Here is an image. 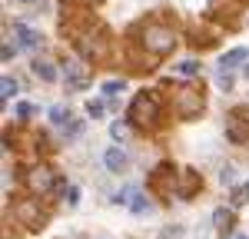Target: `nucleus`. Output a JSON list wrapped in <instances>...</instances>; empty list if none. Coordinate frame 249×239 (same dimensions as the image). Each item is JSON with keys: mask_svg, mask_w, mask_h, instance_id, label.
<instances>
[{"mask_svg": "<svg viewBox=\"0 0 249 239\" xmlns=\"http://www.w3.org/2000/svg\"><path fill=\"white\" fill-rule=\"evenodd\" d=\"M199 189H203V176L196 170H183L179 173V199H193Z\"/></svg>", "mask_w": 249, "mask_h": 239, "instance_id": "obj_11", "label": "nucleus"}, {"mask_svg": "<svg viewBox=\"0 0 249 239\" xmlns=\"http://www.w3.org/2000/svg\"><path fill=\"white\" fill-rule=\"evenodd\" d=\"M246 199H249V186H239V189L232 193V209H236V206H243Z\"/></svg>", "mask_w": 249, "mask_h": 239, "instance_id": "obj_24", "label": "nucleus"}, {"mask_svg": "<svg viewBox=\"0 0 249 239\" xmlns=\"http://www.w3.org/2000/svg\"><path fill=\"white\" fill-rule=\"evenodd\" d=\"M173 110H176V117H179V120L203 117V110H206V93H203L199 86H183V90H176Z\"/></svg>", "mask_w": 249, "mask_h": 239, "instance_id": "obj_5", "label": "nucleus"}, {"mask_svg": "<svg viewBox=\"0 0 249 239\" xmlns=\"http://www.w3.org/2000/svg\"><path fill=\"white\" fill-rule=\"evenodd\" d=\"M199 73V63L196 60H183V63H176V77H196Z\"/></svg>", "mask_w": 249, "mask_h": 239, "instance_id": "obj_17", "label": "nucleus"}, {"mask_svg": "<svg viewBox=\"0 0 249 239\" xmlns=\"http://www.w3.org/2000/svg\"><path fill=\"white\" fill-rule=\"evenodd\" d=\"M80 199V189L77 186H67V203H70V206H73V203H77Z\"/></svg>", "mask_w": 249, "mask_h": 239, "instance_id": "obj_26", "label": "nucleus"}, {"mask_svg": "<svg viewBox=\"0 0 249 239\" xmlns=\"http://www.w3.org/2000/svg\"><path fill=\"white\" fill-rule=\"evenodd\" d=\"M60 30L73 40L77 53L87 60V63H103V60L110 57V30H107V23H100L96 17H90L87 10H80L77 20L67 17L60 23Z\"/></svg>", "mask_w": 249, "mask_h": 239, "instance_id": "obj_1", "label": "nucleus"}, {"mask_svg": "<svg viewBox=\"0 0 249 239\" xmlns=\"http://www.w3.org/2000/svg\"><path fill=\"white\" fill-rule=\"evenodd\" d=\"M213 222H216V229H223V233H232V226H236V216H232V209H216L213 213Z\"/></svg>", "mask_w": 249, "mask_h": 239, "instance_id": "obj_14", "label": "nucleus"}, {"mask_svg": "<svg viewBox=\"0 0 249 239\" xmlns=\"http://www.w3.org/2000/svg\"><path fill=\"white\" fill-rule=\"evenodd\" d=\"M20 3H34V7H43V0H20Z\"/></svg>", "mask_w": 249, "mask_h": 239, "instance_id": "obj_28", "label": "nucleus"}, {"mask_svg": "<svg viewBox=\"0 0 249 239\" xmlns=\"http://www.w3.org/2000/svg\"><path fill=\"white\" fill-rule=\"evenodd\" d=\"M246 60H249V50L246 47H236V50H230V53L219 57V70H223V73H232V70H236L239 63H246Z\"/></svg>", "mask_w": 249, "mask_h": 239, "instance_id": "obj_13", "label": "nucleus"}, {"mask_svg": "<svg viewBox=\"0 0 249 239\" xmlns=\"http://www.w3.org/2000/svg\"><path fill=\"white\" fill-rule=\"evenodd\" d=\"M216 86H219L223 93H230V90H232V73H223V70H219V77H216Z\"/></svg>", "mask_w": 249, "mask_h": 239, "instance_id": "obj_21", "label": "nucleus"}, {"mask_svg": "<svg viewBox=\"0 0 249 239\" xmlns=\"http://www.w3.org/2000/svg\"><path fill=\"white\" fill-rule=\"evenodd\" d=\"M219 179H223V183H232V179H236V170H232L230 163L223 166V173H219Z\"/></svg>", "mask_w": 249, "mask_h": 239, "instance_id": "obj_25", "label": "nucleus"}, {"mask_svg": "<svg viewBox=\"0 0 249 239\" xmlns=\"http://www.w3.org/2000/svg\"><path fill=\"white\" fill-rule=\"evenodd\" d=\"M236 239H249V236H236Z\"/></svg>", "mask_w": 249, "mask_h": 239, "instance_id": "obj_31", "label": "nucleus"}, {"mask_svg": "<svg viewBox=\"0 0 249 239\" xmlns=\"http://www.w3.org/2000/svg\"><path fill=\"white\" fill-rule=\"evenodd\" d=\"M150 183H153L156 196H179V173L173 170V163H160L153 170V176H150Z\"/></svg>", "mask_w": 249, "mask_h": 239, "instance_id": "obj_7", "label": "nucleus"}, {"mask_svg": "<svg viewBox=\"0 0 249 239\" xmlns=\"http://www.w3.org/2000/svg\"><path fill=\"white\" fill-rule=\"evenodd\" d=\"M14 37H17L20 50H40L43 47V37H40L37 30H30L27 23H14Z\"/></svg>", "mask_w": 249, "mask_h": 239, "instance_id": "obj_10", "label": "nucleus"}, {"mask_svg": "<svg viewBox=\"0 0 249 239\" xmlns=\"http://www.w3.org/2000/svg\"><path fill=\"white\" fill-rule=\"evenodd\" d=\"M126 117H130V123H133L136 130L153 133L156 126L163 123V103H160V97H156L153 90H140V93L130 100Z\"/></svg>", "mask_w": 249, "mask_h": 239, "instance_id": "obj_3", "label": "nucleus"}, {"mask_svg": "<svg viewBox=\"0 0 249 239\" xmlns=\"http://www.w3.org/2000/svg\"><path fill=\"white\" fill-rule=\"evenodd\" d=\"M133 40H140V50L146 53V67L153 60L170 57L173 50H176V43H179L176 40V30H173L170 23H163V20H143L140 30H133Z\"/></svg>", "mask_w": 249, "mask_h": 239, "instance_id": "obj_2", "label": "nucleus"}, {"mask_svg": "<svg viewBox=\"0 0 249 239\" xmlns=\"http://www.w3.org/2000/svg\"><path fill=\"white\" fill-rule=\"evenodd\" d=\"M80 7H90V3H100V0H77Z\"/></svg>", "mask_w": 249, "mask_h": 239, "instance_id": "obj_29", "label": "nucleus"}, {"mask_svg": "<svg viewBox=\"0 0 249 239\" xmlns=\"http://www.w3.org/2000/svg\"><path fill=\"white\" fill-rule=\"evenodd\" d=\"M126 90V80H107L103 83V97H116V93H123Z\"/></svg>", "mask_w": 249, "mask_h": 239, "instance_id": "obj_19", "label": "nucleus"}, {"mask_svg": "<svg viewBox=\"0 0 249 239\" xmlns=\"http://www.w3.org/2000/svg\"><path fill=\"white\" fill-rule=\"evenodd\" d=\"M30 70H34L40 80H47V83H57V67H53V63H47V60H37Z\"/></svg>", "mask_w": 249, "mask_h": 239, "instance_id": "obj_15", "label": "nucleus"}, {"mask_svg": "<svg viewBox=\"0 0 249 239\" xmlns=\"http://www.w3.org/2000/svg\"><path fill=\"white\" fill-rule=\"evenodd\" d=\"M10 216L17 219L23 229H43V222H47V213H43V206H40L37 199L30 196H17L14 203H10Z\"/></svg>", "mask_w": 249, "mask_h": 239, "instance_id": "obj_4", "label": "nucleus"}, {"mask_svg": "<svg viewBox=\"0 0 249 239\" xmlns=\"http://www.w3.org/2000/svg\"><path fill=\"white\" fill-rule=\"evenodd\" d=\"M10 97H17V80L3 77L0 80V100H10Z\"/></svg>", "mask_w": 249, "mask_h": 239, "instance_id": "obj_18", "label": "nucleus"}, {"mask_svg": "<svg viewBox=\"0 0 249 239\" xmlns=\"http://www.w3.org/2000/svg\"><path fill=\"white\" fill-rule=\"evenodd\" d=\"M226 139L230 143H249V106H236L226 113Z\"/></svg>", "mask_w": 249, "mask_h": 239, "instance_id": "obj_8", "label": "nucleus"}, {"mask_svg": "<svg viewBox=\"0 0 249 239\" xmlns=\"http://www.w3.org/2000/svg\"><path fill=\"white\" fill-rule=\"evenodd\" d=\"M246 80H249V67H246Z\"/></svg>", "mask_w": 249, "mask_h": 239, "instance_id": "obj_30", "label": "nucleus"}, {"mask_svg": "<svg viewBox=\"0 0 249 239\" xmlns=\"http://www.w3.org/2000/svg\"><path fill=\"white\" fill-rule=\"evenodd\" d=\"M246 186H249V183H246Z\"/></svg>", "mask_w": 249, "mask_h": 239, "instance_id": "obj_33", "label": "nucleus"}, {"mask_svg": "<svg viewBox=\"0 0 249 239\" xmlns=\"http://www.w3.org/2000/svg\"><path fill=\"white\" fill-rule=\"evenodd\" d=\"M243 3H249V0H243Z\"/></svg>", "mask_w": 249, "mask_h": 239, "instance_id": "obj_32", "label": "nucleus"}, {"mask_svg": "<svg viewBox=\"0 0 249 239\" xmlns=\"http://www.w3.org/2000/svg\"><path fill=\"white\" fill-rule=\"evenodd\" d=\"M60 73L67 77V90H73V93L90 86V73H87V70H80L77 63H63V67H60Z\"/></svg>", "mask_w": 249, "mask_h": 239, "instance_id": "obj_9", "label": "nucleus"}, {"mask_svg": "<svg viewBox=\"0 0 249 239\" xmlns=\"http://www.w3.org/2000/svg\"><path fill=\"white\" fill-rule=\"evenodd\" d=\"M130 213H133V216H143V213H150V199L143 196V193H136V196L130 199Z\"/></svg>", "mask_w": 249, "mask_h": 239, "instance_id": "obj_16", "label": "nucleus"}, {"mask_svg": "<svg viewBox=\"0 0 249 239\" xmlns=\"http://www.w3.org/2000/svg\"><path fill=\"white\" fill-rule=\"evenodd\" d=\"M103 163H107L110 173H123L130 159H126V153H123L120 146H107V150H103Z\"/></svg>", "mask_w": 249, "mask_h": 239, "instance_id": "obj_12", "label": "nucleus"}, {"mask_svg": "<svg viewBox=\"0 0 249 239\" xmlns=\"http://www.w3.org/2000/svg\"><path fill=\"white\" fill-rule=\"evenodd\" d=\"M20 179H23V186L30 189V196H50L53 186H57V173H53L50 166H30V170L20 173Z\"/></svg>", "mask_w": 249, "mask_h": 239, "instance_id": "obj_6", "label": "nucleus"}, {"mask_svg": "<svg viewBox=\"0 0 249 239\" xmlns=\"http://www.w3.org/2000/svg\"><path fill=\"white\" fill-rule=\"evenodd\" d=\"M14 113H17V120H27V117H34V113H37V106H34V103H27V100H20Z\"/></svg>", "mask_w": 249, "mask_h": 239, "instance_id": "obj_20", "label": "nucleus"}, {"mask_svg": "<svg viewBox=\"0 0 249 239\" xmlns=\"http://www.w3.org/2000/svg\"><path fill=\"white\" fill-rule=\"evenodd\" d=\"M110 133H113V139H126V137H130V130H126V123H120V120H116L113 126H110Z\"/></svg>", "mask_w": 249, "mask_h": 239, "instance_id": "obj_23", "label": "nucleus"}, {"mask_svg": "<svg viewBox=\"0 0 249 239\" xmlns=\"http://www.w3.org/2000/svg\"><path fill=\"white\" fill-rule=\"evenodd\" d=\"M17 50H20V47H10V43H7V47L0 50V57H3V60H10V57H14V53H17Z\"/></svg>", "mask_w": 249, "mask_h": 239, "instance_id": "obj_27", "label": "nucleus"}, {"mask_svg": "<svg viewBox=\"0 0 249 239\" xmlns=\"http://www.w3.org/2000/svg\"><path fill=\"white\" fill-rule=\"evenodd\" d=\"M103 110H107V106H103L100 100H90V103H87V113H90L93 120H100V117H103Z\"/></svg>", "mask_w": 249, "mask_h": 239, "instance_id": "obj_22", "label": "nucleus"}]
</instances>
